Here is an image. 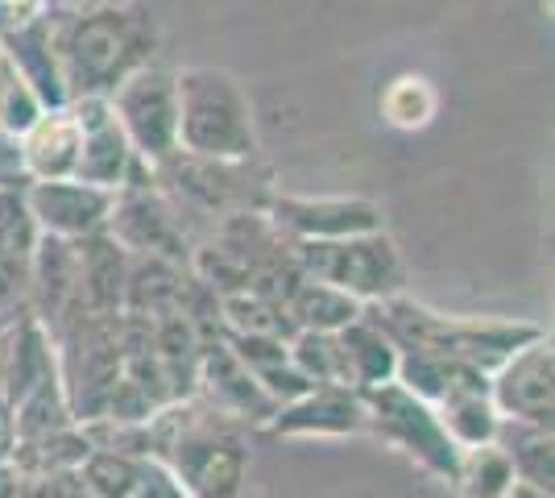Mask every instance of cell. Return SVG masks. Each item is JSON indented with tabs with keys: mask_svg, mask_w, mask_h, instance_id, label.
<instances>
[{
	"mask_svg": "<svg viewBox=\"0 0 555 498\" xmlns=\"http://www.w3.org/2000/svg\"><path fill=\"white\" fill-rule=\"evenodd\" d=\"M50 9H54V0H0V38L42 22Z\"/></svg>",
	"mask_w": 555,
	"mask_h": 498,
	"instance_id": "ffe728a7",
	"label": "cell"
},
{
	"mask_svg": "<svg viewBox=\"0 0 555 498\" xmlns=\"http://www.w3.org/2000/svg\"><path fill=\"white\" fill-rule=\"evenodd\" d=\"M113 117L129 138L133 154L145 166H163L179 154V100H175V72L158 59L133 72L113 95Z\"/></svg>",
	"mask_w": 555,
	"mask_h": 498,
	"instance_id": "5b68a950",
	"label": "cell"
},
{
	"mask_svg": "<svg viewBox=\"0 0 555 498\" xmlns=\"http://www.w3.org/2000/svg\"><path fill=\"white\" fill-rule=\"evenodd\" d=\"M436 108H440V95L418 75H398L382 92V120L393 129H423V125H431Z\"/></svg>",
	"mask_w": 555,
	"mask_h": 498,
	"instance_id": "e0dca14e",
	"label": "cell"
},
{
	"mask_svg": "<svg viewBox=\"0 0 555 498\" xmlns=\"http://www.w3.org/2000/svg\"><path fill=\"white\" fill-rule=\"evenodd\" d=\"M291 261L299 274L345 291L357 304H386L402 291V258L382 229L361 238L295 241Z\"/></svg>",
	"mask_w": 555,
	"mask_h": 498,
	"instance_id": "3957f363",
	"label": "cell"
},
{
	"mask_svg": "<svg viewBox=\"0 0 555 498\" xmlns=\"http://www.w3.org/2000/svg\"><path fill=\"white\" fill-rule=\"evenodd\" d=\"M452 482L461 486L464 498H502L514 486V470H509L506 452L489 440V445H477V449H461Z\"/></svg>",
	"mask_w": 555,
	"mask_h": 498,
	"instance_id": "2e32d148",
	"label": "cell"
},
{
	"mask_svg": "<svg viewBox=\"0 0 555 498\" xmlns=\"http://www.w3.org/2000/svg\"><path fill=\"white\" fill-rule=\"evenodd\" d=\"M100 4H120V0H54V9H100Z\"/></svg>",
	"mask_w": 555,
	"mask_h": 498,
	"instance_id": "603a6c76",
	"label": "cell"
},
{
	"mask_svg": "<svg viewBox=\"0 0 555 498\" xmlns=\"http://www.w3.org/2000/svg\"><path fill=\"white\" fill-rule=\"evenodd\" d=\"M50 42L67 84V104L83 95H108L154 63L158 25L145 0H120L100 9H50Z\"/></svg>",
	"mask_w": 555,
	"mask_h": 498,
	"instance_id": "6da1fadb",
	"label": "cell"
},
{
	"mask_svg": "<svg viewBox=\"0 0 555 498\" xmlns=\"http://www.w3.org/2000/svg\"><path fill=\"white\" fill-rule=\"evenodd\" d=\"M493 445L506 452L509 470L518 482L552 490L555 486V452H552V427L527 424V420H498Z\"/></svg>",
	"mask_w": 555,
	"mask_h": 498,
	"instance_id": "9a60e30c",
	"label": "cell"
},
{
	"mask_svg": "<svg viewBox=\"0 0 555 498\" xmlns=\"http://www.w3.org/2000/svg\"><path fill=\"white\" fill-rule=\"evenodd\" d=\"M0 54L22 72V79L42 100V108H63L67 104V84H63L59 54H54V42H50V13L42 22L4 34L0 38Z\"/></svg>",
	"mask_w": 555,
	"mask_h": 498,
	"instance_id": "5bb4252c",
	"label": "cell"
},
{
	"mask_svg": "<svg viewBox=\"0 0 555 498\" xmlns=\"http://www.w3.org/2000/svg\"><path fill=\"white\" fill-rule=\"evenodd\" d=\"M22 195L38 233L59 241H88L104 233L113 213V191H100L79 179H29Z\"/></svg>",
	"mask_w": 555,
	"mask_h": 498,
	"instance_id": "30bf717a",
	"label": "cell"
},
{
	"mask_svg": "<svg viewBox=\"0 0 555 498\" xmlns=\"http://www.w3.org/2000/svg\"><path fill=\"white\" fill-rule=\"evenodd\" d=\"M489 399L502 420H527V424L552 427L555 399H552V336L539 332L527 345L489 374Z\"/></svg>",
	"mask_w": 555,
	"mask_h": 498,
	"instance_id": "9c48e42d",
	"label": "cell"
},
{
	"mask_svg": "<svg viewBox=\"0 0 555 498\" xmlns=\"http://www.w3.org/2000/svg\"><path fill=\"white\" fill-rule=\"evenodd\" d=\"M502 498H552V490H539V486H527V482L514 477V486H509Z\"/></svg>",
	"mask_w": 555,
	"mask_h": 498,
	"instance_id": "7402d4cb",
	"label": "cell"
},
{
	"mask_svg": "<svg viewBox=\"0 0 555 498\" xmlns=\"http://www.w3.org/2000/svg\"><path fill=\"white\" fill-rule=\"evenodd\" d=\"M175 100H179V154L216 166L254 163V108L229 72L220 67L175 72Z\"/></svg>",
	"mask_w": 555,
	"mask_h": 498,
	"instance_id": "7a4b0ae2",
	"label": "cell"
},
{
	"mask_svg": "<svg viewBox=\"0 0 555 498\" xmlns=\"http://www.w3.org/2000/svg\"><path fill=\"white\" fill-rule=\"evenodd\" d=\"M70 113L79 120V166H75V179L79 183H92L100 191H120L133 188V183H150L154 179V166H145L133 154L129 138L120 133V125L113 117V104L100 100V95H83V100H70Z\"/></svg>",
	"mask_w": 555,
	"mask_h": 498,
	"instance_id": "52a82bcc",
	"label": "cell"
},
{
	"mask_svg": "<svg viewBox=\"0 0 555 498\" xmlns=\"http://www.w3.org/2000/svg\"><path fill=\"white\" fill-rule=\"evenodd\" d=\"M83 470H88V486L95 498H138V486L145 470L129 452L100 449L83 457Z\"/></svg>",
	"mask_w": 555,
	"mask_h": 498,
	"instance_id": "ac0fdd59",
	"label": "cell"
},
{
	"mask_svg": "<svg viewBox=\"0 0 555 498\" xmlns=\"http://www.w3.org/2000/svg\"><path fill=\"white\" fill-rule=\"evenodd\" d=\"M42 100L34 95V88L22 79V72L0 54V133L22 138L34 120L42 117Z\"/></svg>",
	"mask_w": 555,
	"mask_h": 498,
	"instance_id": "d6986e66",
	"label": "cell"
},
{
	"mask_svg": "<svg viewBox=\"0 0 555 498\" xmlns=\"http://www.w3.org/2000/svg\"><path fill=\"white\" fill-rule=\"evenodd\" d=\"M104 233L129 258H163V261H175V266H183L191 258L183 220L175 213V204L154 188V179L116 191Z\"/></svg>",
	"mask_w": 555,
	"mask_h": 498,
	"instance_id": "8992f818",
	"label": "cell"
},
{
	"mask_svg": "<svg viewBox=\"0 0 555 498\" xmlns=\"http://www.w3.org/2000/svg\"><path fill=\"white\" fill-rule=\"evenodd\" d=\"M163 449H170V477L191 498H232L245 482V449L216 427L175 432Z\"/></svg>",
	"mask_w": 555,
	"mask_h": 498,
	"instance_id": "ba28073f",
	"label": "cell"
},
{
	"mask_svg": "<svg viewBox=\"0 0 555 498\" xmlns=\"http://www.w3.org/2000/svg\"><path fill=\"white\" fill-rule=\"evenodd\" d=\"M361 407H365V427H373L382 440L411 452L431 474L448 477V482L456 477L461 449L452 445V436L443 432L440 416L427 399H418L402 382H382L373 391H361Z\"/></svg>",
	"mask_w": 555,
	"mask_h": 498,
	"instance_id": "277c9868",
	"label": "cell"
},
{
	"mask_svg": "<svg viewBox=\"0 0 555 498\" xmlns=\"http://www.w3.org/2000/svg\"><path fill=\"white\" fill-rule=\"evenodd\" d=\"M266 225L295 241L361 238L382 229V208L370 200H307V195H274L266 204Z\"/></svg>",
	"mask_w": 555,
	"mask_h": 498,
	"instance_id": "8fae6325",
	"label": "cell"
},
{
	"mask_svg": "<svg viewBox=\"0 0 555 498\" xmlns=\"http://www.w3.org/2000/svg\"><path fill=\"white\" fill-rule=\"evenodd\" d=\"M274 432H291V436H307V432H357L365 427V407L361 395L348 386H311L295 404H282L270 420Z\"/></svg>",
	"mask_w": 555,
	"mask_h": 498,
	"instance_id": "4fadbf2b",
	"label": "cell"
},
{
	"mask_svg": "<svg viewBox=\"0 0 555 498\" xmlns=\"http://www.w3.org/2000/svg\"><path fill=\"white\" fill-rule=\"evenodd\" d=\"M25 166H22V150H17V138L0 133V191L4 188H25Z\"/></svg>",
	"mask_w": 555,
	"mask_h": 498,
	"instance_id": "44dd1931",
	"label": "cell"
},
{
	"mask_svg": "<svg viewBox=\"0 0 555 498\" xmlns=\"http://www.w3.org/2000/svg\"><path fill=\"white\" fill-rule=\"evenodd\" d=\"M79 145H83V133H79V120L70 113V104L47 108L17 138L25 179H75Z\"/></svg>",
	"mask_w": 555,
	"mask_h": 498,
	"instance_id": "7c38bea8",
	"label": "cell"
}]
</instances>
